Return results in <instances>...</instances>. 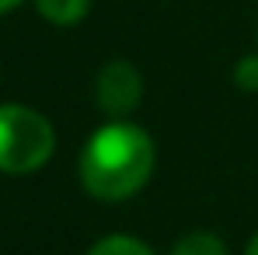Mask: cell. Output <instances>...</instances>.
<instances>
[{"label":"cell","mask_w":258,"mask_h":255,"mask_svg":"<svg viewBox=\"0 0 258 255\" xmlns=\"http://www.w3.org/2000/svg\"><path fill=\"white\" fill-rule=\"evenodd\" d=\"M234 84L241 91H258V53H248L234 67Z\"/></svg>","instance_id":"7"},{"label":"cell","mask_w":258,"mask_h":255,"mask_svg":"<svg viewBox=\"0 0 258 255\" xmlns=\"http://www.w3.org/2000/svg\"><path fill=\"white\" fill-rule=\"evenodd\" d=\"M171 255H227V245L213 231H188L174 241Z\"/></svg>","instance_id":"5"},{"label":"cell","mask_w":258,"mask_h":255,"mask_svg":"<svg viewBox=\"0 0 258 255\" xmlns=\"http://www.w3.org/2000/svg\"><path fill=\"white\" fill-rule=\"evenodd\" d=\"M87 255H154L150 245H143L140 238H133V234H108V238H101V241H94Z\"/></svg>","instance_id":"6"},{"label":"cell","mask_w":258,"mask_h":255,"mask_svg":"<svg viewBox=\"0 0 258 255\" xmlns=\"http://www.w3.org/2000/svg\"><path fill=\"white\" fill-rule=\"evenodd\" d=\"M154 161H157V150L150 133L136 123L112 119L87 136L77 161V175L91 199L119 203L136 196L150 182Z\"/></svg>","instance_id":"1"},{"label":"cell","mask_w":258,"mask_h":255,"mask_svg":"<svg viewBox=\"0 0 258 255\" xmlns=\"http://www.w3.org/2000/svg\"><path fill=\"white\" fill-rule=\"evenodd\" d=\"M21 0H0V14H7V11H14Z\"/></svg>","instance_id":"8"},{"label":"cell","mask_w":258,"mask_h":255,"mask_svg":"<svg viewBox=\"0 0 258 255\" xmlns=\"http://www.w3.org/2000/svg\"><path fill=\"white\" fill-rule=\"evenodd\" d=\"M244 255H258V231H255V238L248 241V248H244Z\"/></svg>","instance_id":"9"},{"label":"cell","mask_w":258,"mask_h":255,"mask_svg":"<svg viewBox=\"0 0 258 255\" xmlns=\"http://www.w3.org/2000/svg\"><path fill=\"white\" fill-rule=\"evenodd\" d=\"M94 101L105 116L126 119L143 101V74L129 60H108L94 77Z\"/></svg>","instance_id":"3"},{"label":"cell","mask_w":258,"mask_h":255,"mask_svg":"<svg viewBox=\"0 0 258 255\" xmlns=\"http://www.w3.org/2000/svg\"><path fill=\"white\" fill-rule=\"evenodd\" d=\"M35 11L56 28H74L87 18L91 0H35Z\"/></svg>","instance_id":"4"},{"label":"cell","mask_w":258,"mask_h":255,"mask_svg":"<svg viewBox=\"0 0 258 255\" xmlns=\"http://www.w3.org/2000/svg\"><path fill=\"white\" fill-rule=\"evenodd\" d=\"M56 129L42 112L28 105H0V171L4 175H32L52 158Z\"/></svg>","instance_id":"2"}]
</instances>
